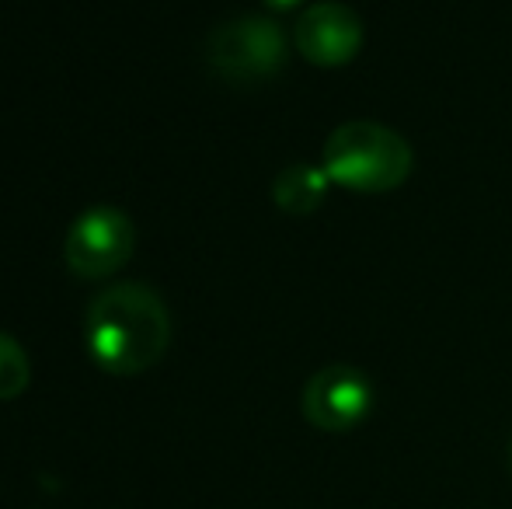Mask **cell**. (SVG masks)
<instances>
[{
  "mask_svg": "<svg viewBox=\"0 0 512 509\" xmlns=\"http://www.w3.org/2000/svg\"><path fill=\"white\" fill-rule=\"evenodd\" d=\"M363 39V18L342 0H317L293 25V46L314 67H345L359 56Z\"/></svg>",
  "mask_w": 512,
  "mask_h": 509,
  "instance_id": "obj_6",
  "label": "cell"
},
{
  "mask_svg": "<svg viewBox=\"0 0 512 509\" xmlns=\"http://www.w3.org/2000/svg\"><path fill=\"white\" fill-rule=\"evenodd\" d=\"M321 168L331 185L356 196H380L408 182L415 150L398 129L370 119H352L331 129L321 150Z\"/></svg>",
  "mask_w": 512,
  "mask_h": 509,
  "instance_id": "obj_2",
  "label": "cell"
},
{
  "mask_svg": "<svg viewBox=\"0 0 512 509\" xmlns=\"http://www.w3.org/2000/svg\"><path fill=\"white\" fill-rule=\"evenodd\" d=\"M136 252V224L119 206H91L70 220L63 234V265L77 279H108Z\"/></svg>",
  "mask_w": 512,
  "mask_h": 509,
  "instance_id": "obj_4",
  "label": "cell"
},
{
  "mask_svg": "<svg viewBox=\"0 0 512 509\" xmlns=\"http://www.w3.org/2000/svg\"><path fill=\"white\" fill-rule=\"evenodd\" d=\"M269 11H293V7H300L304 0H262Z\"/></svg>",
  "mask_w": 512,
  "mask_h": 509,
  "instance_id": "obj_9",
  "label": "cell"
},
{
  "mask_svg": "<svg viewBox=\"0 0 512 509\" xmlns=\"http://www.w3.org/2000/svg\"><path fill=\"white\" fill-rule=\"evenodd\" d=\"M32 384V363L14 335L0 332V401H14Z\"/></svg>",
  "mask_w": 512,
  "mask_h": 509,
  "instance_id": "obj_8",
  "label": "cell"
},
{
  "mask_svg": "<svg viewBox=\"0 0 512 509\" xmlns=\"http://www.w3.org/2000/svg\"><path fill=\"white\" fill-rule=\"evenodd\" d=\"M304 419L324 433H349L373 412V384L359 367L331 363L304 384Z\"/></svg>",
  "mask_w": 512,
  "mask_h": 509,
  "instance_id": "obj_5",
  "label": "cell"
},
{
  "mask_svg": "<svg viewBox=\"0 0 512 509\" xmlns=\"http://www.w3.org/2000/svg\"><path fill=\"white\" fill-rule=\"evenodd\" d=\"M286 56H290L286 32L272 18H258V14L220 21L216 28H209L203 46L209 74L234 84V88H251V84H265L279 77L286 67Z\"/></svg>",
  "mask_w": 512,
  "mask_h": 509,
  "instance_id": "obj_3",
  "label": "cell"
},
{
  "mask_svg": "<svg viewBox=\"0 0 512 509\" xmlns=\"http://www.w3.org/2000/svg\"><path fill=\"white\" fill-rule=\"evenodd\" d=\"M331 192V178L321 164H286L276 178H272V203L290 217H310L321 210V203Z\"/></svg>",
  "mask_w": 512,
  "mask_h": 509,
  "instance_id": "obj_7",
  "label": "cell"
},
{
  "mask_svg": "<svg viewBox=\"0 0 512 509\" xmlns=\"http://www.w3.org/2000/svg\"><path fill=\"white\" fill-rule=\"evenodd\" d=\"M84 346L112 377H136L164 360L171 346V311L147 283L119 279L84 311Z\"/></svg>",
  "mask_w": 512,
  "mask_h": 509,
  "instance_id": "obj_1",
  "label": "cell"
},
{
  "mask_svg": "<svg viewBox=\"0 0 512 509\" xmlns=\"http://www.w3.org/2000/svg\"><path fill=\"white\" fill-rule=\"evenodd\" d=\"M509 464H512V443H509Z\"/></svg>",
  "mask_w": 512,
  "mask_h": 509,
  "instance_id": "obj_10",
  "label": "cell"
}]
</instances>
